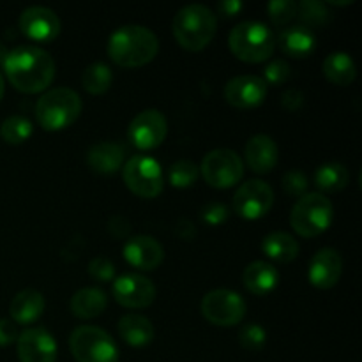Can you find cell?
<instances>
[{"instance_id": "cell-19", "label": "cell", "mask_w": 362, "mask_h": 362, "mask_svg": "<svg viewBox=\"0 0 362 362\" xmlns=\"http://www.w3.org/2000/svg\"><path fill=\"white\" fill-rule=\"evenodd\" d=\"M276 46H279L286 57L308 59L317 48V35L306 25H293L279 32L276 37Z\"/></svg>"}, {"instance_id": "cell-6", "label": "cell", "mask_w": 362, "mask_h": 362, "mask_svg": "<svg viewBox=\"0 0 362 362\" xmlns=\"http://www.w3.org/2000/svg\"><path fill=\"white\" fill-rule=\"evenodd\" d=\"M334 219V205L325 194L306 193L296 202L290 212L293 232L306 239L322 235Z\"/></svg>"}, {"instance_id": "cell-39", "label": "cell", "mask_w": 362, "mask_h": 362, "mask_svg": "<svg viewBox=\"0 0 362 362\" xmlns=\"http://www.w3.org/2000/svg\"><path fill=\"white\" fill-rule=\"evenodd\" d=\"M18 329L13 320L0 318V346H7L18 339Z\"/></svg>"}, {"instance_id": "cell-12", "label": "cell", "mask_w": 362, "mask_h": 362, "mask_svg": "<svg viewBox=\"0 0 362 362\" xmlns=\"http://www.w3.org/2000/svg\"><path fill=\"white\" fill-rule=\"evenodd\" d=\"M112 293L120 306L127 310H144L156 300V286L145 276L126 272L113 279Z\"/></svg>"}, {"instance_id": "cell-10", "label": "cell", "mask_w": 362, "mask_h": 362, "mask_svg": "<svg viewBox=\"0 0 362 362\" xmlns=\"http://www.w3.org/2000/svg\"><path fill=\"white\" fill-rule=\"evenodd\" d=\"M198 170L209 186L216 189H228L243 179L244 163L237 152L230 148H216L205 154Z\"/></svg>"}, {"instance_id": "cell-40", "label": "cell", "mask_w": 362, "mask_h": 362, "mask_svg": "<svg viewBox=\"0 0 362 362\" xmlns=\"http://www.w3.org/2000/svg\"><path fill=\"white\" fill-rule=\"evenodd\" d=\"M281 105L283 108H286L288 112H297L304 106V94L297 88H290L285 94L281 95Z\"/></svg>"}, {"instance_id": "cell-7", "label": "cell", "mask_w": 362, "mask_h": 362, "mask_svg": "<svg viewBox=\"0 0 362 362\" xmlns=\"http://www.w3.org/2000/svg\"><path fill=\"white\" fill-rule=\"evenodd\" d=\"M69 349L78 362H117L119 346L95 325H80L69 336Z\"/></svg>"}, {"instance_id": "cell-4", "label": "cell", "mask_w": 362, "mask_h": 362, "mask_svg": "<svg viewBox=\"0 0 362 362\" xmlns=\"http://www.w3.org/2000/svg\"><path fill=\"white\" fill-rule=\"evenodd\" d=\"M230 52L247 64L265 62L276 49V34L260 21H243L228 35Z\"/></svg>"}, {"instance_id": "cell-28", "label": "cell", "mask_w": 362, "mask_h": 362, "mask_svg": "<svg viewBox=\"0 0 362 362\" xmlns=\"http://www.w3.org/2000/svg\"><path fill=\"white\" fill-rule=\"evenodd\" d=\"M349 170L341 163H325L315 172V184L325 193H338L349 186Z\"/></svg>"}, {"instance_id": "cell-23", "label": "cell", "mask_w": 362, "mask_h": 362, "mask_svg": "<svg viewBox=\"0 0 362 362\" xmlns=\"http://www.w3.org/2000/svg\"><path fill=\"white\" fill-rule=\"evenodd\" d=\"M244 286L253 296H269L279 283V272L272 264L264 260H257L244 269L243 274Z\"/></svg>"}, {"instance_id": "cell-41", "label": "cell", "mask_w": 362, "mask_h": 362, "mask_svg": "<svg viewBox=\"0 0 362 362\" xmlns=\"http://www.w3.org/2000/svg\"><path fill=\"white\" fill-rule=\"evenodd\" d=\"M108 230L117 239H126L131 232V225L124 216H113L108 221Z\"/></svg>"}, {"instance_id": "cell-27", "label": "cell", "mask_w": 362, "mask_h": 362, "mask_svg": "<svg viewBox=\"0 0 362 362\" xmlns=\"http://www.w3.org/2000/svg\"><path fill=\"white\" fill-rule=\"evenodd\" d=\"M324 74L331 83L339 85V87H346V85H350L356 80L357 67L349 53L336 52L325 57Z\"/></svg>"}, {"instance_id": "cell-8", "label": "cell", "mask_w": 362, "mask_h": 362, "mask_svg": "<svg viewBox=\"0 0 362 362\" xmlns=\"http://www.w3.org/2000/svg\"><path fill=\"white\" fill-rule=\"evenodd\" d=\"M122 179L131 193L140 198H158L165 189L161 165L145 154L133 156L122 168Z\"/></svg>"}, {"instance_id": "cell-29", "label": "cell", "mask_w": 362, "mask_h": 362, "mask_svg": "<svg viewBox=\"0 0 362 362\" xmlns=\"http://www.w3.org/2000/svg\"><path fill=\"white\" fill-rule=\"evenodd\" d=\"M112 69L103 62L90 64L81 73V87L92 95H101L105 92H108V88L112 87Z\"/></svg>"}, {"instance_id": "cell-16", "label": "cell", "mask_w": 362, "mask_h": 362, "mask_svg": "<svg viewBox=\"0 0 362 362\" xmlns=\"http://www.w3.org/2000/svg\"><path fill=\"white\" fill-rule=\"evenodd\" d=\"M267 95V85L260 76L243 74L235 76L225 85V99L240 110L257 108Z\"/></svg>"}, {"instance_id": "cell-26", "label": "cell", "mask_w": 362, "mask_h": 362, "mask_svg": "<svg viewBox=\"0 0 362 362\" xmlns=\"http://www.w3.org/2000/svg\"><path fill=\"white\" fill-rule=\"evenodd\" d=\"M299 243L286 232H272L262 240V251L278 264H288L299 255Z\"/></svg>"}, {"instance_id": "cell-18", "label": "cell", "mask_w": 362, "mask_h": 362, "mask_svg": "<svg viewBox=\"0 0 362 362\" xmlns=\"http://www.w3.org/2000/svg\"><path fill=\"white\" fill-rule=\"evenodd\" d=\"M124 258L127 264L140 271H156L165 260V250L154 237L136 235L124 244Z\"/></svg>"}, {"instance_id": "cell-3", "label": "cell", "mask_w": 362, "mask_h": 362, "mask_svg": "<svg viewBox=\"0 0 362 362\" xmlns=\"http://www.w3.org/2000/svg\"><path fill=\"white\" fill-rule=\"evenodd\" d=\"M172 30L179 46L187 52H202L214 39L218 18L207 6L189 4L175 14Z\"/></svg>"}, {"instance_id": "cell-1", "label": "cell", "mask_w": 362, "mask_h": 362, "mask_svg": "<svg viewBox=\"0 0 362 362\" xmlns=\"http://www.w3.org/2000/svg\"><path fill=\"white\" fill-rule=\"evenodd\" d=\"M2 67L9 83L23 94L46 90L55 78V60L48 52L32 45L11 49Z\"/></svg>"}, {"instance_id": "cell-42", "label": "cell", "mask_w": 362, "mask_h": 362, "mask_svg": "<svg viewBox=\"0 0 362 362\" xmlns=\"http://www.w3.org/2000/svg\"><path fill=\"white\" fill-rule=\"evenodd\" d=\"M243 4L239 0H226V2H221L218 6L219 13L225 14V16H237V14L243 11Z\"/></svg>"}, {"instance_id": "cell-35", "label": "cell", "mask_w": 362, "mask_h": 362, "mask_svg": "<svg viewBox=\"0 0 362 362\" xmlns=\"http://www.w3.org/2000/svg\"><path fill=\"white\" fill-rule=\"evenodd\" d=\"M281 186H283V189H285L286 194L300 198L306 194V189L310 184H308L306 173L296 168V170H290V172H286L285 175H283Z\"/></svg>"}, {"instance_id": "cell-20", "label": "cell", "mask_w": 362, "mask_h": 362, "mask_svg": "<svg viewBox=\"0 0 362 362\" xmlns=\"http://www.w3.org/2000/svg\"><path fill=\"white\" fill-rule=\"evenodd\" d=\"M246 163L255 173H269L279 159L278 144L269 134H255L246 145Z\"/></svg>"}, {"instance_id": "cell-37", "label": "cell", "mask_w": 362, "mask_h": 362, "mask_svg": "<svg viewBox=\"0 0 362 362\" xmlns=\"http://www.w3.org/2000/svg\"><path fill=\"white\" fill-rule=\"evenodd\" d=\"M88 276L99 283L112 281V279H115V265L108 258L98 257L88 264Z\"/></svg>"}, {"instance_id": "cell-15", "label": "cell", "mask_w": 362, "mask_h": 362, "mask_svg": "<svg viewBox=\"0 0 362 362\" xmlns=\"http://www.w3.org/2000/svg\"><path fill=\"white\" fill-rule=\"evenodd\" d=\"M20 362H55L57 341L45 327L25 329L16 339Z\"/></svg>"}, {"instance_id": "cell-13", "label": "cell", "mask_w": 362, "mask_h": 362, "mask_svg": "<svg viewBox=\"0 0 362 362\" xmlns=\"http://www.w3.org/2000/svg\"><path fill=\"white\" fill-rule=\"evenodd\" d=\"M166 133H168L166 117L154 108L138 113L131 120L129 129H127L131 144L140 151H152V148L159 147L165 141Z\"/></svg>"}, {"instance_id": "cell-43", "label": "cell", "mask_w": 362, "mask_h": 362, "mask_svg": "<svg viewBox=\"0 0 362 362\" xmlns=\"http://www.w3.org/2000/svg\"><path fill=\"white\" fill-rule=\"evenodd\" d=\"M7 53H9V49H7L2 42H0V66H4V60H6Z\"/></svg>"}, {"instance_id": "cell-25", "label": "cell", "mask_w": 362, "mask_h": 362, "mask_svg": "<svg viewBox=\"0 0 362 362\" xmlns=\"http://www.w3.org/2000/svg\"><path fill=\"white\" fill-rule=\"evenodd\" d=\"M119 334L127 345L131 346H147L154 339V327L148 318L141 317V315L129 313L124 315L119 320Z\"/></svg>"}, {"instance_id": "cell-33", "label": "cell", "mask_w": 362, "mask_h": 362, "mask_svg": "<svg viewBox=\"0 0 362 362\" xmlns=\"http://www.w3.org/2000/svg\"><path fill=\"white\" fill-rule=\"evenodd\" d=\"M267 341V332L260 324H246L239 329V343L243 349L258 352L265 346Z\"/></svg>"}, {"instance_id": "cell-21", "label": "cell", "mask_w": 362, "mask_h": 362, "mask_svg": "<svg viewBox=\"0 0 362 362\" xmlns=\"http://www.w3.org/2000/svg\"><path fill=\"white\" fill-rule=\"evenodd\" d=\"M46 300L41 292L34 288H27L18 292L9 304V313L14 324L32 325L45 313Z\"/></svg>"}, {"instance_id": "cell-11", "label": "cell", "mask_w": 362, "mask_h": 362, "mask_svg": "<svg viewBox=\"0 0 362 362\" xmlns=\"http://www.w3.org/2000/svg\"><path fill=\"white\" fill-rule=\"evenodd\" d=\"M274 205V191L265 180L251 179L240 184L233 197V209L244 219H260Z\"/></svg>"}, {"instance_id": "cell-2", "label": "cell", "mask_w": 362, "mask_h": 362, "mask_svg": "<svg viewBox=\"0 0 362 362\" xmlns=\"http://www.w3.org/2000/svg\"><path fill=\"white\" fill-rule=\"evenodd\" d=\"M108 55L117 66L133 69L147 66L159 52V41L154 32L141 25H124L108 39Z\"/></svg>"}, {"instance_id": "cell-31", "label": "cell", "mask_w": 362, "mask_h": 362, "mask_svg": "<svg viewBox=\"0 0 362 362\" xmlns=\"http://www.w3.org/2000/svg\"><path fill=\"white\" fill-rule=\"evenodd\" d=\"M297 16L306 23V27H322L329 21L327 4L318 2V0H303L297 4Z\"/></svg>"}, {"instance_id": "cell-30", "label": "cell", "mask_w": 362, "mask_h": 362, "mask_svg": "<svg viewBox=\"0 0 362 362\" xmlns=\"http://www.w3.org/2000/svg\"><path fill=\"white\" fill-rule=\"evenodd\" d=\"M32 122L27 117L21 115H13L7 117L6 120L0 126V136L4 141L11 145H20L23 141H27L32 134Z\"/></svg>"}, {"instance_id": "cell-34", "label": "cell", "mask_w": 362, "mask_h": 362, "mask_svg": "<svg viewBox=\"0 0 362 362\" xmlns=\"http://www.w3.org/2000/svg\"><path fill=\"white\" fill-rule=\"evenodd\" d=\"M267 13L272 23L283 27L297 16V4L292 0H274L267 6Z\"/></svg>"}, {"instance_id": "cell-38", "label": "cell", "mask_w": 362, "mask_h": 362, "mask_svg": "<svg viewBox=\"0 0 362 362\" xmlns=\"http://www.w3.org/2000/svg\"><path fill=\"white\" fill-rule=\"evenodd\" d=\"M202 218H204V221H207L209 225L218 226L226 221V218H228V209H226L223 204L214 202V204H209L207 207H204V211H202Z\"/></svg>"}, {"instance_id": "cell-17", "label": "cell", "mask_w": 362, "mask_h": 362, "mask_svg": "<svg viewBox=\"0 0 362 362\" xmlns=\"http://www.w3.org/2000/svg\"><path fill=\"white\" fill-rule=\"evenodd\" d=\"M343 272V258L334 247H322L311 258L308 279L315 288L329 290L338 285Z\"/></svg>"}, {"instance_id": "cell-24", "label": "cell", "mask_w": 362, "mask_h": 362, "mask_svg": "<svg viewBox=\"0 0 362 362\" xmlns=\"http://www.w3.org/2000/svg\"><path fill=\"white\" fill-rule=\"evenodd\" d=\"M69 306L74 317L81 318V320H90V318L103 315V311L108 306V296L101 288L87 286V288L78 290L71 297Z\"/></svg>"}, {"instance_id": "cell-44", "label": "cell", "mask_w": 362, "mask_h": 362, "mask_svg": "<svg viewBox=\"0 0 362 362\" xmlns=\"http://www.w3.org/2000/svg\"><path fill=\"white\" fill-rule=\"evenodd\" d=\"M4 92H6V81H4L2 73H0V101H2L4 98Z\"/></svg>"}, {"instance_id": "cell-36", "label": "cell", "mask_w": 362, "mask_h": 362, "mask_svg": "<svg viewBox=\"0 0 362 362\" xmlns=\"http://www.w3.org/2000/svg\"><path fill=\"white\" fill-rule=\"evenodd\" d=\"M292 76V69H290L288 62L283 59L272 60L264 71V78L262 80L265 81V85H283L290 80Z\"/></svg>"}, {"instance_id": "cell-32", "label": "cell", "mask_w": 362, "mask_h": 362, "mask_svg": "<svg viewBox=\"0 0 362 362\" xmlns=\"http://www.w3.org/2000/svg\"><path fill=\"white\" fill-rule=\"evenodd\" d=\"M200 175V170L194 165L193 161H187V159H180V161L173 163L168 170V180L173 187H189L193 186L198 180Z\"/></svg>"}, {"instance_id": "cell-14", "label": "cell", "mask_w": 362, "mask_h": 362, "mask_svg": "<svg viewBox=\"0 0 362 362\" xmlns=\"http://www.w3.org/2000/svg\"><path fill=\"white\" fill-rule=\"evenodd\" d=\"M18 27L32 41L52 42L59 37L62 25L55 11L42 6H32L20 14Z\"/></svg>"}, {"instance_id": "cell-9", "label": "cell", "mask_w": 362, "mask_h": 362, "mask_svg": "<svg viewBox=\"0 0 362 362\" xmlns=\"http://www.w3.org/2000/svg\"><path fill=\"white\" fill-rule=\"evenodd\" d=\"M202 315L218 327H233L246 317V303L243 296L228 288L211 290L202 299Z\"/></svg>"}, {"instance_id": "cell-22", "label": "cell", "mask_w": 362, "mask_h": 362, "mask_svg": "<svg viewBox=\"0 0 362 362\" xmlns=\"http://www.w3.org/2000/svg\"><path fill=\"white\" fill-rule=\"evenodd\" d=\"M124 154L126 151L122 145L115 141H99L88 148L87 163L94 172L101 175H113L122 168Z\"/></svg>"}, {"instance_id": "cell-5", "label": "cell", "mask_w": 362, "mask_h": 362, "mask_svg": "<svg viewBox=\"0 0 362 362\" xmlns=\"http://www.w3.org/2000/svg\"><path fill=\"white\" fill-rule=\"evenodd\" d=\"M81 113V99L73 88L57 87L39 98L35 117L45 131H62L76 122Z\"/></svg>"}]
</instances>
